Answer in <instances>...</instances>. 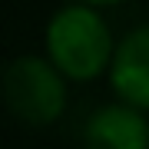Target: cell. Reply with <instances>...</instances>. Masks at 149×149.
<instances>
[{
	"mask_svg": "<svg viewBox=\"0 0 149 149\" xmlns=\"http://www.w3.org/2000/svg\"><path fill=\"white\" fill-rule=\"evenodd\" d=\"M83 139L96 149H149V116L126 100L106 103L86 116Z\"/></svg>",
	"mask_w": 149,
	"mask_h": 149,
	"instance_id": "obj_4",
	"label": "cell"
},
{
	"mask_svg": "<svg viewBox=\"0 0 149 149\" xmlns=\"http://www.w3.org/2000/svg\"><path fill=\"white\" fill-rule=\"evenodd\" d=\"M3 103L17 123L47 129L66 116L70 76L47 53H20L3 70Z\"/></svg>",
	"mask_w": 149,
	"mask_h": 149,
	"instance_id": "obj_2",
	"label": "cell"
},
{
	"mask_svg": "<svg viewBox=\"0 0 149 149\" xmlns=\"http://www.w3.org/2000/svg\"><path fill=\"white\" fill-rule=\"evenodd\" d=\"M83 3H93V7H119L126 0H83Z\"/></svg>",
	"mask_w": 149,
	"mask_h": 149,
	"instance_id": "obj_5",
	"label": "cell"
},
{
	"mask_svg": "<svg viewBox=\"0 0 149 149\" xmlns=\"http://www.w3.org/2000/svg\"><path fill=\"white\" fill-rule=\"evenodd\" d=\"M103 7L70 0L50 13L43 27V53L70 76V83H93L109 73L116 37H113Z\"/></svg>",
	"mask_w": 149,
	"mask_h": 149,
	"instance_id": "obj_1",
	"label": "cell"
},
{
	"mask_svg": "<svg viewBox=\"0 0 149 149\" xmlns=\"http://www.w3.org/2000/svg\"><path fill=\"white\" fill-rule=\"evenodd\" d=\"M106 76L116 100H126L149 113V23H139L116 40Z\"/></svg>",
	"mask_w": 149,
	"mask_h": 149,
	"instance_id": "obj_3",
	"label": "cell"
}]
</instances>
